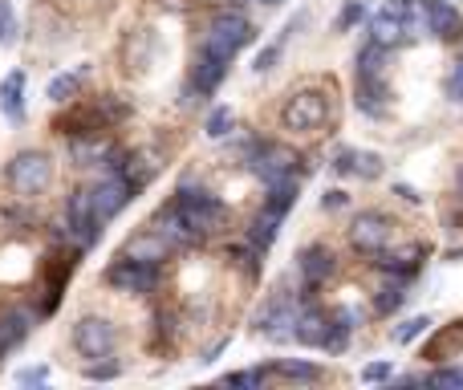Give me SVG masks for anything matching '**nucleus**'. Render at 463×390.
<instances>
[{
	"label": "nucleus",
	"mask_w": 463,
	"mask_h": 390,
	"mask_svg": "<svg viewBox=\"0 0 463 390\" xmlns=\"http://www.w3.org/2000/svg\"><path fill=\"white\" fill-rule=\"evenodd\" d=\"M277 57H280V41H277V45H269V49H260V53H256V73L272 70V62H277Z\"/></svg>",
	"instance_id": "nucleus-37"
},
{
	"label": "nucleus",
	"mask_w": 463,
	"mask_h": 390,
	"mask_svg": "<svg viewBox=\"0 0 463 390\" xmlns=\"http://www.w3.org/2000/svg\"><path fill=\"white\" fill-rule=\"evenodd\" d=\"M370 16V8H366V0H350V5L342 8V16H337V29H354V24H362Z\"/></svg>",
	"instance_id": "nucleus-25"
},
{
	"label": "nucleus",
	"mask_w": 463,
	"mask_h": 390,
	"mask_svg": "<svg viewBox=\"0 0 463 390\" xmlns=\"http://www.w3.org/2000/svg\"><path fill=\"white\" fill-rule=\"evenodd\" d=\"M358 110L370 114V119H383L386 106H391V90H386V78H358Z\"/></svg>",
	"instance_id": "nucleus-15"
},
{
	"label": "nucleus",
	"mask_w": 463,
	"mask_h": 390,
	"mask_svg": "<svg viewBox=\"0 0 463 390\" xmlns=\"http://www.w3.org/2000/svg\"><path fill=\"white\" fill-rule=\"evenodd\" d=\"M427 329H431V318H411V321H402V326L394 329V342L407 346V342H415L419 334H427Z\"/></svg>",
	"instance_id": "nucleus-26"
},
{
	"label": "nucleus",
	"mask_w": 463,
	"mask_h": 390,
	"mask_svg": "<svg viewBox=\"0 0 463 390\" xmlns=\"http://www.w3.org/2000/svg\"><path fill=\"white\" fill-rule=\"evenodd\" d=\"M5 354H8V350H5V346H0V358H5Z\"/></svg>",
	"instance_id": "nucleus-42"
},
{
	"label": "nucleus",
	"mask_w": 463,
	"mask_h": 390,
	"mask_svg": "<svg viewBox=\"0 0 463 390\" xmlns=\"http://www.w3.org/2000/svg\"><path fill=\"white\" fill-rule=\"evenodd\" d=\"M224 73H228V57H220V53H212V49L200 45V57H195V73H192L195 90H200V94H212V90L224 81Z\"/></svg>",
	"instance_id": "nucleus-14"
},
{
	"label": "nucleus",
	"mask_w": 463,
	"mask_h": 390,
	"mask_svg": "<svg viewBox=\"0 0 463 390\" xmlns=\"http://www.w3.org/2000/svg\"><path fill=\"white\" fill-rule=\"evenodd\" d=\"M321 207H326V212H334V207H345V192H326Z\"/></svg>",
	"instance_id": "nucleus-39"
},
{
	"label": "nucleus",
	"mask_w": 463,
	"mask_h": 390,
	"mask_svg": "<svg viewBox=\"0 0 463 390\" xmlns=\"http://www.w3.org/2000/svg\"><path fill=\"white\" fill-rule=\"evenodd\" d=\"M280 215H272V212H260L256 215V224H252V232H248V244L256 248V252H269L272 248V240H277V232H280Z\"/></svg>",
	"instance_id": "nucleus-22"
},
{
	"label": "nucleus",
	"mask_w": 463,
	"mask_h": 390,
	"mask_svg": "<svg viewBox=\"0 0 463 390\" xmlns=\"http://www.w3.org/2000/svg\"><path fill=\"white\" fill-rule=\"evenodd\" d=\"M86 378L90 383H110V378H118V366H114V362H106V366L102 362H94V366L86 370Z\"/></svg>",
	"instance_id": "nucleus-34"
},
{
	"label": "nucleus",
	"mask_w": 463,
	"mask_h": 390,
	"mask_svg": "<svg viewBox=\"0 0 463 390\" xmlns=\"http://www.w3.org/2000/svg\"><path fill=\"white\" fill-rule=\"evenodd\" d=\"M29 329H33V313H29V309H8V313H0V346H5V350L21 346L24 338H29Z\"/></svg>",
	"instance_id": "nucleus-19"
},
{
	"label": "nucleus",
	"mask_w": 463,
	"mask_h": 390,
	"mask_svg": "<svg viewBox=\"0 0 463 390\" xmlns=\"http://www.w3.org/2000/svg\"><path fill=\"white\" fill-rule=\"evenodd\" d=\"M354 321H358V313H354V309H334V313H329V326H326V346H321V350H329V354H342L345 346H350Z\"/></svg>",
	"instance_id": "nucleus-18"
},
{
	"label": "nucleus",
	"mask_w": 463,
	"mask_h": 390,
	"mask_svg": "<svg viewBox=\"0 0 463 390\" xmlns=\"http://www.w3.org/2000/svg\"><path fill=\"white\" fill-rule=\"evenodd\" d=\"M5 179L21 199H33L49 187V179H53V163H49L45 151H21L13 163H8Z\"/></svg>",
	"instance_id": "nucleus-1"
},
{
	"label": "nucleus",
	"mask_w": 463,
	"mask_h": 390,
	"mask_svg": "<svg viewBox=\"0 0 463 390\" xmlns=\"http://www.w3.org/2000/svg\"><path fill=\"white\" fill-rule=\"evenodd\" d=\"M354 171H358V176H366V179H374V176H383V159H378V155H358Z\"/></svg>",
	"instance_id": "nucleus-33"
},
{
	"label": "nucleus",
	"mask_w": 463,
	"mask_h": 390,
	"mask_svg": "<svg viewBox=\"0 0 463 390\" xmlns=\"http://www.w3.org/2000/svg\"><path fill=\"white\" fill-rule=\"evenodd\" d=\"M386 378H394L391 362H370V366L362 370V383H386Z\"/></svg>",
	"instance_id": "nucleus-30"
},
{
	"label": "nucleus",
	"mask_w": 463,
	"mask_h": 390,
	"mask_svg": "<svg viewBox=\"0 0 463 390\" xmlns=\"http://www.w3.org/2000/svg\"><path fill=\"white\" fill-rule=\"evenodd\" d=\"M337 269L334 252L326 244H309L297 252V272H301V285H305V297H313L321 289V281H329Z\"/></svg>",
	"instance_id": "nucleus-10"
},
{
	"label": "nucleus",
	"mask_w": 463,
	"mask_h": 390,
	"mask_svg": "<svg viewBox=\"0 0 463 390\" xmlns=\"http://www.w3.org/2000/svg\"><path fill=\"white\" fill-rule=\"evenodd\" d=\"M350 240H354L358 252L383 256L386 244H391V220H386L383 212H362L358 220H354V228H350Z\"/></svg>",
	"instance_id": "nucleus-9"
},
{
	"label": "nucleus",
	"mask_w": 463,
	"mask_h": 390,
	"mask_svg": "<svg viewBox=\"0 0 463 390\" xmlns=\"http://www.w3.org/2000/svg\"><path fill=\"white\" fill-rule=\"evenodd\" d=\"M264 370H240V375H224V386H260Z\"/></svg>",
	"instance_id": "nucleus-31"
},
{
	"label": "nucleus",
	"mask_w": 463,
	"mask_h": 390,
	"mask_svg": "<svg viewBox=\"0 0 463 390\" xmlns=\"http://www.w3.org/2000/svg\"><path fill=\"white\" fill-rule=\"evenodd\" d=\"M248 41H252V24H248V16H240V13H216L200 45L232 62V57H236L240 49L248 45Z\"/></svg>",
	"instance_id": "nucleus-2"
},
{
	"label": "nucleus",
	"mask_w": 463,
	"mask_h": 390,
	"mask_svg": "<svg viewBox=\"0 0 463 390\" xmlns=\"http://www.w3.org/2000/svg\"><path fill=\"white\" fill-rule=\"evenodd\" d=\"M326 119H329V102H326V94H317V90H301V94H293L285 102V110H280L285 130H297V135L321 130Z\"/></svg>",
	"instance_id": "nucleus-4"
},
{
	"label": "nucleus",
	"mask_w": 463,
	"mask_h": 390,
	"mask_svg": "<svg viewBox=\"0 0 463 390\" xmlns=\"http://www.w3.org/2000/svg\"><path fill=\"white\" fill-rule=\"evenodd\" d=\"M456 192H459V199H463V167L456 171Z\"/></svg>",
	"instance_id": "nucleus-40"
},
{
	"label": "nucleus",
	"mask_w": 463,
	"mask_h": 390,
	"mask_svg": "<svg viewBox=\"0 0 463 390\" xmlns=\"http://www.w3.org/2000/svg\"><path fill=\"white\" fill-rule=\"evenodd\" d=\"M16 41V13L8 0H0V45H13Z\"/></svg>",
	"instance_id": "nucleus-28"
},
{
	"label": "nucleus",
	"mask_w": 463,
	"mask_h": 390,
	"mask_svg": "<svg viewBox=\"0 0 463 390\" xmlns=\"http://www.w3.org/2000/svg\"><path fill=\"white\" fill-rule=\"evenodd\" d=\"M354 163H358V151H337L334 171H337V176H350V171H354Z\"/></svg>",
	"instance_id": "nucleus-38"
},
{
	"label": "nucleus",
	"mask_w": 463,
	"mask_h": 390,
	"mask_svg": "<svg viewBox=\"0 0 463 390\" xmlns=\"http://www.w3.org/2000/svg\"><path fill=\"white\" fill-rule=\"evenodd\" d=\"M402 285H407V281H399V285H386L383 293H378L374 309H378V313H391V309H399V305L407 301V293H402Z\"/></svg>",
	"instance_id": "nucleus-27"
},
{
	"label": "nucleus",
	"mask_w": 463,
	"mask_h": 390,
	"mask_svg": "<svg viewBox=\"0 0 463 390\" xmlns=\"http://www.w3.org/2000/svg\"><path fill=\"white\" fill-rule=\"evenodd\" d=\"M256 326H260L264 338H272V342H285V338H293V326H297V309L285 301V297H277V301L269 305V309L256 318Z\"/></svg>",
	"instance_id": "nucleus-12"
},
{
	"label": "nucleus",
	"mask_w": 463,
	"mask_h": 390,
	"mask_svg": "<svg viewBox=\"0 0 463 390\" xmlns=\"http://www.w3.org/2000/svg\"><path fill=\"white\" fill-rule=\"evenodd\" d=\"M0 114L8 122H24V73L13 70L0 81Z\"/></svg>",
	"instance_id": "nucleus-17"
},
{
	"label": "nucleus",
	"mask_w": 463,
	"mask_h": 390,
	"mask_svg": "<svg viewBox=\"0 0 463 390\" xmlns=\"http://www.w3.org/2000/svg\"><path fill=\"white\" fill-rule=\"evenodd\" d=\"M386 256V261H383V269L386 272H399V277L402 281H411V277H415V272H419V264H423V256H427V248L423 244H415V248H407V252H383Z\"/></svg>",
	"instance_id": "nucleus-21"
},
{
	"label": "nucleus",
	"mask_w": 463,
	"mask_h": 390,
	"mask_svg": "<svg viewBox=\"0 0 463 390\" xmlns=\"http://www.w3.org/2000/svg\"><path fill=\"white\" fill-rule=\"evenodd\" d=\"M73 350L90 362L114 358V350H118V329L106 318H81L78 326H73Z\"/></svg>",
	"instance_id": "nucleus-5"
},
{
	"label": "nucleus",
	"mask_w": 463,
	"mask_h": 390,
	"mask_svg": "<svg viewBox=\"0 0 463 390\" xmlns=\"http://www.w3.org/2000/svg\"><path fill=\"white\" fill-rule=\"evenodd\" d=\"M260 5H280V0H260Z\"/></svg>",
	"instance_id": "nucleus-41"
},
{
	"label": "nucleus",
	"mask_w": 463,
	"mask_h": 390,
	"mask_svg": "<svg viewBox=\"0 0 463 390\" xmlns=\"http://www.w3.org/2000/svg\"><path fill=\"white\" fill-rule=\"evenodd\" d=\"M73 256H65V252H53L45 261V305H41V313H53L57 309V297H61V289H65V281L73 277Z\"/></svg>",
	"instance_id": "nucleus-13"
},
{
	"label": "nucleus",
	"mask_w": 463,
	"mask_h": 390,
	"mask_svg": "<svg viewBox=\"0 0 463 390\" xmlns=\"http://www.w3.org/2000/svg\"><path fill=\"white\" fill-rule=\"evenodd\" d=\"M130 192H135V184L127 179V171H106V179L98 187H90V204H94L98 220L110 224L114 215L122 212V207L130 204Z\"/></svg>",
	"instance_id": "nucleus-7"
},
{
	"label": "nucleus",
	"mask_w": 463,
	"mask_h": 390,
	"mask_svg": "<svg viewBox=\"0 0 463 390\" xmlns=\"http://www.w3.org/2000/svg\"><path fill=\"white\" fill-rule=\"evenodd\" d=\"M45 378H49L45 366H29V370H21V375H16V383H21V386H41Z\"/></svg>",
	"instance_id": "nucleus-36"
},
{
	"label": "nucleus",
	"mask_w": 463,
	"mask_h": 390,
	"mask_svg": "<svg viewBox=\"0 0 463 390\" xmlns=\"http://www.w3.org/2000/svg\"><path fill=\"white\" fill-rule=\"evenodd\" d=\"M423 24H427V33L439 41L463 37V16L451 0H423Z\"/></svg>",
	"instance_id": "nucleus-11"
},
{
	"label": "nucleus",
	"mask_w": 463,
	"mask_h": 390,
	"mask_svg": "<svg viewBox=\"0 0 463 390\" xmlns=\"http://www.w3.org/2000/svg\"><path fill=\"white\" fill-rule=\"evenodd\" d=\"M106 285L118 289V293H151L159 285V261H146V256H118V261L106 269Z\"/></svg>",
	"instance_id": "nucleus-3"
},
{
	"label": "nucleus",
	"mask_w": 463,
	"mask_h": 390,
	"mask_svg": "<svg viewBox=\"0 0 463 390\" xmlns=\"http://www.w3.org/2000/svg\"><path fill=\"white\" fill-rule=\"evenodd\" d=\"M326 326L329 318L321 309H313V305H305V309H297V326H293V338L301 346H326Z\"/></svg>",
	"instance_id": "nucleus-16"
},
{
	"label": "nucleus",
	"mask_w": 463,
	"mask_h": 390,
	"mask_svg": "<svg viewBox=\"0 0 463 390\" xmlns=\"http://www.w3.org/2000/svg\"><path fill=\"white\" fill-rule=\"evenodd\" d=\"M272 370H277V375H285V378H297V383H317V378H321V370L313 366V362H288V358H280Z\"/></svg>",
	"instance_id": "nucleus-24"
},
{
	"label": "nucleus",
	"mask_w": 463,
	"mask_h": 390,
	"mask_svg": "<svg viewBox=\"0 0 463 390\" xmlns=\"http://www.w3.org/2000/svg\"><path fill=\"white\" fill-rule=\"evenodd\" d=\"M244 167L256 171V176L264 179V187H269V184H277V179H288V176H293L297 155L285 151V147H272V143H260V138H256V147H252V155H248Z\"/></svg>",
	"instance_id": "nucleus-8"
},
{
	"label": "nucleus",
	"mask_w": 463,
	"mask_h": 390,
	"mask_svg": "<svg viewBox=\"0 0 463 390\" xmlns=\"http://www.w3.org/2000/svg\"><path fill=\"white\" fill-rule=\"evenodd\" d=\"M65 220H70V236L78 240L81 252L98 244V236H102V220H98V212H94V204H90L86 187L70 192V199H65Z\"/></svg>",
	"instance_id": "nucleus-6"
},
{
	"label": "nucleus",
	"mask_w": 463,
	"mask_h": 390,
	"mask_svg": "<svg viewBox=\"0 0 463 390\" xmlns=\"http://www.w3.org/2000/svg\"><path fill=\"white\" fill-rule=\"evenodd\" d=\"M90 70H78V73H61V78H53L49 81V98L53 102H70L73 94H78V86H81V78H86Z\"/></svg>",
	"instance_id": "nucleus-23"
},
{
	"label": "nucleus",
	"mask_w": 463,
	"mask_h": 390,
	"mask_svg": "<svg viewBox=\"0 0 463 390\" xmlns=\"http://www.w3.org/2000/svg\"><path fill=\"white\" fill-rule=\"evenodd\" d=\"M431 386H463V370L459 366H443L431 375Z\"/></svg>",
	"instance_id": "nucleus-32"
},
{
	"label": "nucleus",
	"mask_w": 463,
	"mask_h": 390,
	"mask_svg": "<svg viewBox=\"0 0 463 390\" xmlns=\"http://www.w3.org/2000/svg\"><path fill=\"white\" fill-rule=\"evenodd\" d=\"M228 130H232V110H228V106H216V110L208 114V135L212 138H224Z\"/></svg>",
	"instance_id": "nucleus-29"
},
{
	"label": "nucleus",
	"mask_w": 463,
	"mask_h": 390,
	"mask_svg": "<svg viewBox=\"0 0 463 390\" xmlns=\"http://www.w3.org/2000/svg\"><path fill=\"white\" fill-rule=\"evenodd\" d=\"M448 98L451 102H463V57L456 62V70H451V78H448Z\"/></svg>",
	"instance_id": "nucleus-35"
},
{
	"label": "nucleus",
	"mask_w": 463,
	"mask_h": 390,
	"mask_svg": "<svg viewBox=\"0 0 463 390\" xmlns=\"http://www.w3.org/2000/svg\"><path fill=\"white\" fill-rule=\"evenodd\" d=\"M293 204H297V179H293V176H288V179H277V184H269V195H264V212H272V215H280V220H285Z\"/></svg>",
	"instance_id": "nucleus-20"
}]
</instances>
